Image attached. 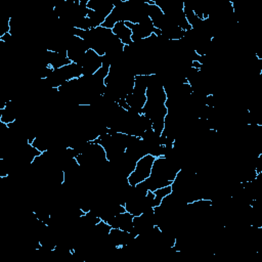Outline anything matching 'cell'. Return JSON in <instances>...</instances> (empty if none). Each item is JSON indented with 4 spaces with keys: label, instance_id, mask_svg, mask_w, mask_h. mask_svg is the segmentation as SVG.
I'll use <instances>...</instances> for the list:
<instances>
[{
    "label": "cell",
    "instance_id": "6da1fadb",
    "mask_svg": "<svg viewBox=\"0 0 262 262\" xmlns=\"http://www.w3.org/2000/svg\"><path fill=\"white\" fill-rule=\"evenodd\" d=\"M156 158L157 157L150 154H145L136 161L133 171L126 178L127 184L130 187H135L136 185L149 178Z\"/></svg>",
    "mask_w": 262,
    "mask_h": 262
},
{
    "label": "cell",
    "instance_id": "7a4b0ae2",
    "mask_svg": "<svg viewBox=\"0 0 262 262\" xmlns=\"http://www.w3.org/2000/svg\"><path fill=\"white\" fill-rule=\"evenodd\" d=\"M112 33L118 38V40L124 45H131L132 42V32L124 20H119L115 24L112 29Z\"/></svg>",
    "mask_w": 262,
    "mask_h": 262
}]
</instances>
